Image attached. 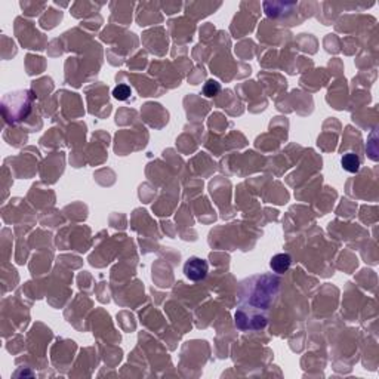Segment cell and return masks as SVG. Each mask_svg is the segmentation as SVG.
<instances>
[{
    "label": "cell",
    "instance_id": "1",
    "mask_svg": "<svg viewBox=\"0 0 379 379\" xmlns=\"http://www.w3.org/2000/svg\"><path fill=\"white\" fill-rule=\"evenodd\" d=\"M209 273V264L198 257H190L184 264V274L191 282L205 280Z\"/></svg>",
    "mask_w": 379,
    "mask_h": 379
},
{
    "label": "cell",
    "instance_id": "2",
    "mask_svg": "<svg viewBox=\"0 0 379 379\" xmlns=\"http://www.w3.org/2000/svg\"><path fill=\"white\" fill-rule=\"evenodd\" d=\"M290 264H292V258L289 254H277L270 261V268L275 274H283L288 271Z\"/></svg>",
    "mask_w": 379,
    "mask_h": 379
},
{
    "label": "cell",
    "instance_id": "3",
    "mask_svg": "<svg viewBox=\"0 0 379 379\" xmlns=\"http://www.w3.org/2000/svg\"><path fill=\"white\" fill-rule=\"evenodd\" d=\"M341 165L344 167V170H347L349 173H357L359 169H360L362 162H360V157H359L357 154H354V153H347V154L342 156Z\"/></svg>",
    "mask_w": 379,
    "mask_h": 379
},
{
    "label": "cell",
    "instance_id": "4",
    "mask_svg": "<svg viewBox=\"0 0 379 379\" xmlns=\"http://www.w3.org/2000/svg\"><path fill=\"white\" fill-rule=\"evenodd\" d=\"M221 92V85L216 80H208L203 86V93L208 98H212L215 95H218Z\"/></svg>",
    "mask_w": 379,
    "mask_h": 379
},
{
    "label": "cell",
    "instance_id": "5",
    "mask_svg": "<svg viewBox=\"0 0 379 379\" xmlns=\"http://www.w3.org/2000/svg\"><path fill=\"white\" fill-rule=\"evenodd\" d=\"M131 93H132V91L128 85H119L113 89V96L119 101H126L131 96Z\"/></svg>",
    "mask_w": 379,
    "mask_h": 379
}]
</instances>
